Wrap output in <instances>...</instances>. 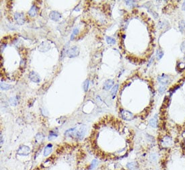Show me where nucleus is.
Listing matches in <instances>:
<instances>
[{
    "instance_id": "25",
    "label": "nucleus",
    "mask_w": 185,
    "mask_h": 170,
    "mask_svg": "<svg viewBox=\"0 0 185 170\" xmlns=\"http://www.w3.org/2000/svg\"><path fill=\"white\" fill-rule=\"evenodd\" d=\"M57 132H53V131H51L50 132V134H49V139L51 140L52 139L53 137H57Z\"/></svg>"
},
{
    "instance_id": "22",
    "label": "nucleus",
    "mask_w": 185,
    "mask_h": 170,
    "mask_svg": "<svg viewBox=\"0 0 185 170\" xmlns=\"http://www.w3.org/2000/svg\"><path fill=\"white\" fill-rule=\"evenodd\" d=\"M106 42L108 44H114L116 42L114 38L110 37V36H106Z\"/></svg>"
},
{
    "instance_id": "29",
    "label": "nucleus",
    "mask_w": 185,
    "mask_h": 170,
    "mask_svg": "<svg viewBox=\"0 0 185 170\" xmlns=\"http://www.w3.org/2000/svg\"><path fill=\"white\" fill-rule=\"evenodd\" d=\"M166 86H164V85H161V86H160V87H159L158 91H159V92H160V94H163V93L166 91Z\"/></svg>"
},
{
    "instance_id": "5",
    "label": "nucleus",
    "mask_w": 185,
    "mask_h": 170,
    "mask_svg": "<svg viewBox=\"0 0 185 170\" xmlns=\"http://www.w3.org/2000/svg\"><path fill=\"white\" fill-rule=\"evenodd\" d=\"M121 115L122 118H123L124 120H131L133 119V118H134V116H133V114L130 112L129 111H127V110H122L121 112Z\"/></svg>"
},
{
    "instance_id": "28",
    "label": "nucleus",
    "mask_w": 185,
    "mask_h": 170,
    "mask_svg": "<svg viewBox=\"0 0 185 170\" xmlns=\"http://www.w3.org/2000/svg\"><path fill=\"white\" fill-rule=\"evenodd\" d=\"M125 3L127 6H129L130 7H133L134 6H135V4H133V3H135V2L134 1H125Z\"/></svg>"
},
{
    "instance_id": "1",
    "label": "nucleus",
    "mask_w": 185,
    "mask_h": 170,
    "mask_svg": "<svg viewBox=\"0 0 185 170\" xmlns=\"http://www.w3.org/2000/svg\"><path fill=\"white\" fill-rule=\"evenodd\" d=\"M86 133V127L85 126L75 127L66 131L65 135L67 137L75 139L76 140H82L84 139Z\"/></svg>"
},
{
    "instance_id": "33",
    "label": "nucleus",
    "mask_w": 185,
    "mask_h": 170,
    "mask_svg": "<svg viewBox=\"0 0 185 170\" xmlns=\"http://www.w3.org/2000/svg\"><path fill=\"white\" fill-rule=\"evenodd\" d=\"M1 144H3V137H2V134H1Z\"/></svg>"
},
{
    "instance_id": "23",
    "label": "nucleus",
    "mask_w": 185,
    "mask_h": 170,
    "mask_svg": "<svg viewBox=\"0 0 185 170\" xmlns=\"http://www.w3.org/2000/svg\"><path fill=\"white\" fill-rule=\"evenodd\" d=\"M78 32H79V29H78V28H75V29L73 30V32H72V34H71V38H70V40H73V39H74L75 36V35H78Z\"/></svg>"
},
{
    "instance_id": "20",
    "label": "nucleus",
    "mask_w": 185,
    "mask_h": 170,
    "mask_svg": "<svg viewBox=\"0 0 185 170\" xmlns=\"http://www.w3.org/2000/svg\"><path fill=\"white\" fill-rule=\"evenodd\" d=\"M9 104H10V105L11 106H15L17 105V104H18V100H17V98L16 97H12L9 99Z\"/></svg>"
},
{
    "instance_id": "31",
    "label": "nucleus",
    "mask_w": 185,
    "mask_h": 170,
    "mask_svg": "<svg viewBox=\"0 0 185 170\" xmlns=\"http://www.w3.org/2000/svg\"><path fill=\"white\" fill-rule=\"evenodd\" d=\"M153 61H154V57H152V58L151 59L150 61H149V64L147 65V66H148V67H149V66H150L151 64L152 63V62H153Z\"/></svg>"
},
{
    "instance_id": "18",
    "label": "nucleus",
    "mask_w": 185,
    "mask_h": 170,
    "mask_svg": "<svg viewBox=\"0 0 185 170\" xmlns=\"http://www.w3.org/2000/svg\"><path fill=\"white\" fill-rule=\"evenodd\" d=\"M12 86L9 84L5 83L4 82H1V89L3 90H8L9 89L11 88Z\"/></svg>"
},
{
    "instance_id": "7",
    "label": "nucleus",
    "mask_w": 185,
    "mask_h": 170,
    "mask_svg": "<svg viewBox=\"0 0 185 170\" xmlns=\"http://www.w3.org/2000/svg\"><path fill=\"white\" fill-rule=\"evenodd\" d=\"M14 18L17 23L19 25H22L24 23V14L22 13H16L14 14Z\"/></svg>"
},
{
    "instance_id": "8",
    "label": "nucleus",
    "mask_w": 185,
    "mask_h": 170,
    "mask_svg": "<svg viewBox=\"0 0 185 170\" xmlns=\"http://www.w3.org/2000/svg\"><path fill=\"white\" fill-rule=\"evenodd\" d=\"M28 77H29L30 80L35 83H39L40 82V77L39 76L38 73H36L35 71H31Z\"/></svg>"
},
{
    "instance_id": "3",
    "label": "nucleus",
    "mask_w": 185,
    "mask_h": 170,
    "mask_svg": "<svg viewBox=\"0 0 185 170\" xmlns=\"http://www.w3.org/2000/svg\"><path fill=\"white\" fill-rule=\"evenodd\" d=\"M158 82H160V83H161L162 85H167V84H169V83H170L171 81H172V79H170V77L168 76V75L163 74L160 75V76H158Z\"/></svg>"
},
{
    "instance_id": "10",
    "label": "nucleus",
    "mask_w": 185,
    "mask_h": 170,
    "mask_svg": "<svg viewBox=\"0 0 185 170\" xmlns=\"http://www.w3.org/2000/svg\"><path fill=\"white\" fill-rule=\"evenodd\" d=\"M49 17L53 21H59L60 20V18H61V14L59 13L58 12L52 11L51 12L50 14H49Z\"/></svg>"
},
{
    "instance_id": "17",
    "label": "nucleus",
    "mask_w": 185,
    "mask_h": 170,
    "mask_svg": "<svg viewBox=\"0 0 185 170\" xmlns=\"http://www.w3.org/2000/svg\"><path fill=\"white\" fill-rule=\"evenodd\" d=\"M179 28L182 33L185 32V21L182 20L179 22Z\"/></svg>"
},
{
    "instance_id": "21",
    "label": "nucleus",
    "mask_w": 185,
    "mask_h": 170,
    "mask_svg": "<svg viewBox=\"0 0 185 170\" xmlns=\"http://www.w3.org/2000/svg\"><path fill=\"white\" fill-rule=\"evenodd\" d=\"M163 56H164L163 51H161L160 49H158V51H157V53H156V56H157V59H161Z\"/></svg>"
},
{
    "instance_id": "4",
    "label": "nucleus",
    "mask_w": 185,
    "mask_h": 170,
    "mask_svg": "<svg viewBox=\"0 0 185 170\" xmlns=\"http://www.w3.org/2000/svg\"><path fill=\"white\" fill-rule=\"evenodd\" d=\"M66 54H67V56L70 57V58H72V57H75L79 54V49H78L77 47H73V48H71L69 50L67 51V53Z\"/></svg>"
},
{
    "instance_id": "6",
    "label": "nucleus",
    "mask_w": 185,
    "mask_h": 170,
    "mask_svg": "<svg viewBox=\"0 0 185 170\" xmlns=\"http://www.w3.org/2000/svg\"><path fill=\"white\" fill-rule=\"evenodd\" d=\"M172 139L170 137H164L161 141V146L164 148H167L169 147L172 145Z\"/></svg>"
},
{
    "instance_id": "27",
    "label": "nucleus",
    "mask_w": 185,
    "mask_h": 170,
    "mask_svg": "<svg viewBox=\"0 0 185 170\" xmlns=\"http://www.w3.org/2000/svg\"><path fill=\"white\" fill-rule=\"evenodd\" d=\"M169 103H170V98H169V97H168V96H166L165 98H164L163 104L165 106H168Z\"/></svg>"
},
{
    "instance_id": "15",
    "label": "nucleus",
    "mask_w": 185,
    "mask_h": 170,
    "mask_svg": "<svg viewBox=\"0 0 185 170\" xmlns=\"http://www.w3.org/2000/svg\"><path fill=\"white\" fill-rule=\"evenodd\" d=\"M137 163L136 162H130L128 163L127 165V167L130 170H133L137 167Z\"/></svg>"
},
{
    "instance_id": "19",
    "label": "nucleus",
    "mask_w": 185,
    "mask_h": 170,
    "mask_svg": "<svg viewBox=\"0 0 185 170\" xmlns=\"http://www.w3.org/2000/svg\"><path fill=\"white\" fill-rule=\"evenodd\" d=\"M118 85H115L114 87H113L112 89V90H111V95H112V97L113 98H114L115 96H116V92H117V91H118Z\"/></svg>"
},
{
    "instance_id": "26",
    "label": "nucleus",
    "mask_w": 185,
    "mask_h": 170,
    "mask_svg": "<svg viewBox=\"0 0 185 170\" xmlns=\"http://www.w3.org/2000/svg\"><path fill=\"white\" fill-rule=\"evenodd\" d=\"M97 164H98V161H97V160H96V159H94V160L92 161V163H91L90 167V169H92L95 168L96 165H97Z\"/></svg>"
},
{
    "instance_id": "9",
    "label": "nucleus",
    "mask_w": 185,
    "mask_h": 170,
    "mask_svg": "<svg viewBox=\"0 0 185 170\" xmlns=\"http://www.w3.org/2000/svg\"><path fill=\"white\" fill-rule=\"evenodd\" d=\"M50 49H51V45L47 41L42 42L38 47V50L41 52H47V51H49Z\"/></svg>"
},
{
    "instance_id": "11",
    "label": "nucleus",
    "mask_w": 185,
    "mask_h": 170,
    "mask_svg": "<svg viewBox=\"0 0 185 170\" xmlns=\"http://www.w3.org/2000/svg\"><path fill=\"white\" fill-rule=\"evenodd\" d=\"M113 84H114V82L112 80H108L104 82V89L105 90H109L111 87H113Z\"/></svg>"
},
{
    "instance_id": "30",
    "label": "nucleus",
    "mask_w": 185,
    "mask_h": 170,
    "mask_svg": "<svg viewBox=\"0 0 185 170\" xmlns=\"http://www.w3.org/2000/svg\"><path fill=\"white\" fill-rule=\"evenodd\" d=\"M180 50L184 54H185V41H184L180 45Z\"/></svg>"
},
{
    "instance_id": "14",
    "label": "nucleus",
    "mask_w": 185,
    "mask_h": 170,
    "mask_svg": "<svg viewBox=\"0 0 185 170\" xmlns=\"http://www.w3.org/2000/svg\"><path fill=\"white\" fill-rule=\"evenodd\" d=\"M52 145L51 144H49L45 147V150H44V155L45 156H48L49 154L51 153V151H52Z\"/></svg>"
},
{
    "instance_id": "2",
    "label": "nucleus",
    "mask_w": 185,
    "mask_h": 170,
    "mask_svg": "<svg viewBox=\"0 0 185 170\" xmlns=\"http://www.w3.org/2000/svg\"><path fill=\"white\" fill-rule=\"evenodd\" d=\"M18 154L19 155L22 156H27L30 153V149L29 147L26 146V145H22L20 148L18 149Z\"/></svg>"
},
{
    "instance_id": "13",
    "label": "nucleus",
    "mask_w": 185,
    "mask_h": 170,
    "mask_svg": "<svg viewBox=\"0 0 185 170\" xmlns=\"http://www.w3.org/2000/svg\"><path fill=\"white\" fill-rule=\"evenodd\" d=\"M149 125H150L151 127H154V128H156V127H158V117H157V115H156L154 117L152 118L149 120Z\"/></svg>"
},
{
    "instance_id": "32",
    "label": "nucleus",
    "mask_w": 185,
    "mask_h": 170,
    "mask_svg": "<svg viewBox=\"0 0 185 170\" xmlns=\"http://www.w3.org/2000/svg\"><path fill=\"white\" fill-rule=\"evenodd\" d=\"M182 10H185V2H184L183 4H182Z\"/></svg>"
},
{
    "instance_id": "12",
    "label": "nucleus",
    "mask_w": 185,
    "mask_h": 170,
    "mask_svg": "<svg viewBox=\"0 0 185 170\" xmlns=\"http://www.w3.org/2000/svg\"><path fill=\"white\" fill-rule=\"evenodd\" d=\"M37 11H38V9H37L36 6H35V5H33V6L31 7L30 9L28 11V15L31 17L36 16V14H37Z\"/></svg>"
},
{
    "instance_id": "16",
    "label": "nucleus",
    "mask_w": 185,
    "mask_h": 170,
    "mask_svg": "<svg viewBox=\"0 0 185 170\" xmlns=\"http://www.w3.org/2000/svg\"><path fill=\"white\" fill-rule=\"evenodd\" d=\"M44 139V136L42 135L41 133H38V134L36 135V137H35V141H36V143H40Z\"/></svg>"
},
{
    "instance_id": "24",
    "label": "nucleus",
    "mask_w": 185,
    "mask_h": 170,
    "mask_svg": "<svg viewBox=\"0 0 185 170\" xmlns=\"http://www.w3.org/2000/svg\"><path fill=\"white\" fill-rule=\"evenodd\" d=\"M89 83H90L89 80H86L84 83V89L85 92H86L88 91V87H89Z\"/></svg>"
}]
</instances>
